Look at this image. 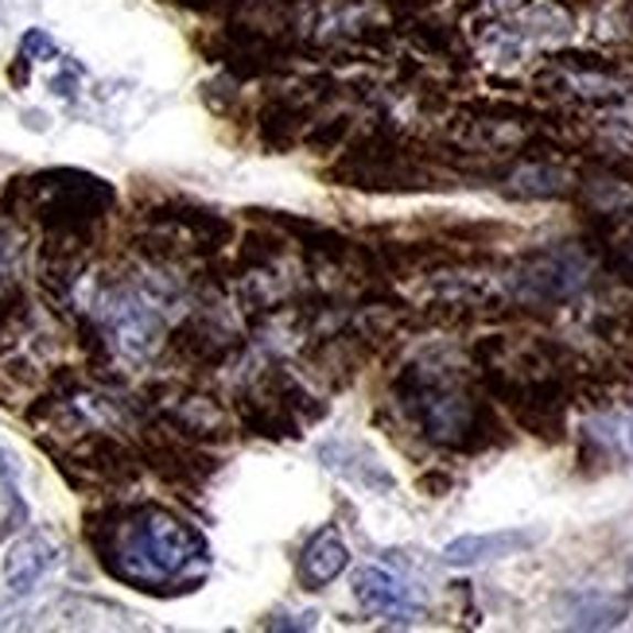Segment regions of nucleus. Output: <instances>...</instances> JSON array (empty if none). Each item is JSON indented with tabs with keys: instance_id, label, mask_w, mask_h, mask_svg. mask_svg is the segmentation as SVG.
<instances>
[{
	"instance_id": "f257e3e1",
	"label": "nucleus",
	"mask_w": 633,
	"mask_h": 633,
	"mask_svg": "<svg viewBox=\"0 0 633 633\" xmlns=\"http://www.w3.org/2000/svg\"><path fill=\"white\" fill-rule=\"evenodd\" d=\"M94 548L109 576L152 594H168L171 583H195L211 564L203 536L160 505L109 513L94 533Z\"/></svg>"
},
{
	"instance_id": "f03ea898",
	"label": "nucleus",
	"mask_w": 633,
	"mask_h": 633,
	"mask_svg": "<svg viewBox=\"0 0 633 633\" xmlns=\"http://www.w3.org/2000/svg\"><path fill=\"white\" fill-rule=\"evenodd\" d=\"M393 393L400 397V408L416 420L420 436H428L436 447L482 451V447L497 443L502 423H497L494 408L436 377L428 366H405L393 382Z\"/></svg>"
},
{
	"instance_id": "7ed1b4c3",
	"label": "nucleus",
	"mask_w": 633,
	"mask_h": 633,
	"mask_svg": "<svg viewBox=\"0 0 633 633\" xmlns=\"http://www.w3.org/2000/svg\"><path fill=\"white\" fill-rule=\"evenodd\" d=\"M591 285V265L579 249H545L528 257L517 272V300L533 308H548L579 296Z\"/></svg>"
},
{
	"instance_id": "20e7f679",
	"label": "nucleus",
	"mask_w": 633,
	"mask_h": 633,
	"mask_svg": "<svg viewBox=\"0 0 633 633\" xmlns=\"http://www.w3.org/2000/svg\"><path fill=\"white\" fill-rule=\"evenodd\" d=\"M40 183L47 199L40 211L55 229H82L86 222L101 218V211L114 203V191L101 179L78 175V171H51V175H40Z\"/></svg>"
},
{
	"instance_id": "39448f33",
	"label": "nucleus",
	"mask_w": 633,
	"mask_h": 633,
	"mask_svg": "<svg viewBox=\"0 0 633 633\" xmlns=\"http://www.w3.org/2000/svg\"><path fill=\"white\" fill-rule=\"evenodd\" d=\"M540 540V533H528V528H502V533H474V536H459L443 548V560L455 564V568H474V564L486 560H505V556H517L525 548H533Z\"/></svg>"
},
{
	"instance_id": "423d86ee",
	"label": "nucleus",
	"mask_w": 633,
	"mask_h": 633,
	"mask_svg": "<svg viewBox=\"0 0 633 633\" xmlns=\"http://www.w3.org/2000/svg\"><path fill=\"white\" fill-rule=\"evenodd\" d=\"M354 594H357V602L369 610V614L397 618V622H408V618L416 614V602H412V594H408V587L385 568L357 571Z\"/></svg>"
},
{
	"instance_id": "0eeeda50",
	"label": "nucleus",
	"mask_w": 633,
	"mask_h": 633,
	"mask_svg": "<svg viewBox=\"0 0 633 633\" xmlns=\"http://www.w3.org/2000/svg\"><path fill=\"white\" fill-rule=\"evenodd\" d=\"M58 564V548L47 536H24L4 556V583L12 594H32L35 583Z\"/></svg>"
},
{
	"instance_id": "6e6552de",
	"label": "nucleus",
	"mask_w": 633,
	"mask_h": 633,
	"mask_svg": "<svg viewBox=\"0 0 633 633\" xmlns=\"http://www.w3.org/2000/svg\"><path fill=\"white\" fill-rule=\"evenodd\" d=\"M350 564V548L342 545V536L334 528H319L300 552V583L308 591H323L326 583L346 571Z\"/></svg>"
},
{
	"instance_id": "1a4fd4ad",
	"label": "nucleus",
	"mask_w": 633,
	"mask_h": 633,
	"mask_svg": "<svg viewBox=\"0 0 633 633\" xmlns=\"http://www.w3.org/2000/svg\"><path fill=\"white\" fill-rule=\"evenodd\" d=\"M308 98H272L260 109V132H265V144L272 148H288L300 140V125L308 117Z\"/></svg>"
},
{
	"instance_id": "9d476101",
	"label": "nucleus",
	"mask_w": 633,
	"mask_h": 633,
	"mask_svg": "<svg viewBox=\"0 0 633 633\" xmlns=\"http://www.w3.org/2000/svg\"><path fill=\"white\" fill-rule=\"evenodd\" d=\"M509 183H513V195H521V199H556L568 191L564 171L552 168V163H540V160L517 168L509 175Z\"/></svg>"
},
{
	"instance_id": "9b49d317",
	"label": "nucleus",
	"mask_w": 633,
	"mask_h": 633,
	"mask_svg": "<svg viewBox=\"0 0 633 633\" xmlns=\"http://www.w3.org/2000/svg\"><path fill=\"white\" fill-rule=\"evenodd\" d=\"M408 35H412L416 47H423L428 55H455L459 47V35L455 28H447V24H436V20H412V28H408Z\"/></svg>"
},
{
	"instance_id": "f8f14e48",
	"label": "nucleus",
	"mask_w": 633,
	"mask_h": 633,
	"mask_svg": "<svg viewBox=\"0 0 633 633\" xmlns=\"http://www.w3.org/2000/svg\"><path fill=\"white\" fill-rule=\"evenodd\" d=\"M346 137H350V117H331V121H319L315 129L303 132V144L319 155H331L346 144Z\"/></svg>"
},
{
	"instance_id": "ddd939ff",
	"label": "nucleus",
	"mask_w": 633,
	"mask_h": 633,
	"mask_svg": "<svg viewBox=\"0 0 633 633\" xmlns=\"http://www.w3.org/2000/svg\"><path fill=\"white\" fill-rule=\"evenodd\" d=\"M20 55L35 58V63H51V58L58 55V47L43 28H32V32H24V40H20Z\"/></svg>"
},
{
	"instance_id": "4468645a",
	"label": "nucleus",
	"mask_w": 633,
	"mask_h": 633,
	"mask_svg": "<svg viewBox=\"0 0 633 633\" xmlns=\"http://www.w3.org/2000/svg\"><path fill=\"white\" fill-rule=\"evenodd\" d=\"M420 490H423L428 497H443L447 490H451V479H447V474L428 471V474H420Z\"/></svg>"
},
{
	"instance_id": "2eb2a0df",
	"label": "nucleus",
	"mask_w": 633,
	"mask_h": 633,
	"mask_svg": "<svg viewBox=\"0 0 633 633\" xmlns=\"http://www.w3.org/2000/svg\"><path fill=\"white\" fill-rule=\"evenodd\" d=\"M12 482H17V459L0 447V486H12Z\"/></svg>"
},
{
	"instance_id": "dca6fc26",
	"label": "nucleus",
	"mask_w": 633,
	"mask_h": 633,
	"mask_svg": "<svg viewBox=\"0 0 633 633\" xmlns=\"http://www.w3.org/2000/svg\"><path fill=\"white\" fill-rule=\"evenodd\" d=\"M226 4H237V0H195V9H226Z\"/></svg>"
},
{
	"instance_id": "f3484780",
	"label": "nucleus",
	"mask_w": 633,
	"mask_h": 633,
	"mask_svg": "<svg viewBox=\"0 0 633 633\" xmlns=\"http://www.w3.org/2000/svg\"><path fill=\"white\" fill-rule=\"evenodd\" d=\"M408 9H431V4H439V0H405Z\"/></svg>"
}]
</instances>
